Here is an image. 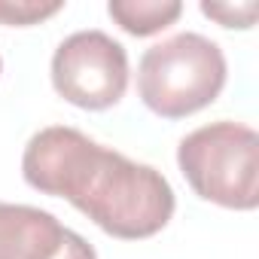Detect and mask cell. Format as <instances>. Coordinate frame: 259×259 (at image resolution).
I'll use <instances>...</instances> for the list:
<instances>
[{
    "mask_svg": "<svg viewBox=\"0 0 259 259\" xmlns=\"http://www.w3.org/2000/svg\"><path fill=\"white\" fill-rule=\"evenodd\" d=\"M22 177L43 195L67 198L101 232L119 241L159 235L177 207L162 171L132 162L70 125L40 128L28 141Z\"/></svg>",
    "mask_w": 259,
    "mask_h": 259,
    "instance_id": "1",
    "label": "cell"
},
{
    "mask_svg": "<svg viewBox=\"0 0 259 259\" xmlns=\"http://www.w3.org/2000/svg\"><path fill=\"white\" fill-rule=\"evenodd\" d=\"M229 64L204 34L183 31L153 43L138 64V95L162 119H186L210 107L226 89Z\"/></svg>",
    "mask_w": 259,
    "mask_h": 259,
    "instance_id": "2",
    "label": "cell"
},
{
    "mask_svg": "<svg viewBox=\"0 0 259 259\" xmlns=\"http://www.w3.org/2000/svg\"><path fill=\"white\" fill-rule=\"evenodd\" d=\"M177 165L192 192L226 210L259 207V135L244 122H210L177 147Z\"/></svg>",
    "mask_w": 259,
    "mask_h": 259,
    "instance_id": "3",
    "label": "cell"
},
{
    "mask_svg": "<svg viewBox=\"0 0 259 259\" xmlns=\"http://www.w3.org/2000/svg\"><path fill=\"white\" fill-rule=\"evenodd\" d=\"M52 89L79 110H110L128 89V52L104 31H76L52 55Z\"/></svg>",
    "mask_w": 259,
    "mask_h": 259,
    "instance_id": "4",
    "label": "cell"
},
{
    "mask_svg": "<svg viewBox=\"0 0 259 259\" xmlns=\"http://www.w3.org/2000/svg\"><path fill=\"white\" fill-rule=\"evenodd\" d=\"M67 226L34 204L0 201V259H52Z\"/></svg>",
    "mask_w": 259,
    "mask_h": 259,
    "instance_id": "5",
    "label": "cell"
},
{
    "mask_svg": "<svg viewBox=\"0 0 259 259\" xmlns=\"http://www.w3.org/2000/svg\"><path fill=\"white\" fill-rule=\"evenodd\" d=\"M110 19L132 37H153L183 16L180 0H110Z\"/></svg>",
    "mask_w": 259,
    "mask_h": 259,
    "instance_id": "6",
    "label": "cell"
},
{
    "mask_svg": "<svg viewBox=\"0 0 259 259\" xmlns=\"http://www.w3.org/2000/svg\"><path fill=\"white\" fill-rule=\"evenodd\" d=\"M61 10H64L61 0H49V4L46 0H0V25L31 28V25L52 19Z\"/></svg>",
    "mask_w": 259,
    "mask_h": 259,
    "instance_id": "7",
    "label": "cell"
},
{
    "mask_svg": "<svg viewBox=\"0 0 259 259\" xmlns=\"http://www.w3.org/2000/svg\"><path fill=\"white\" fill-rule=\"evenodd\" d=\"M201 13L207 19H213L217 25H223V28L247 31V28H253V22L259 16V4H207V0H204Z\"/></svg>",
    "mask_w": 259,
    "mask_h": 259,
    "instance_id": "8",
    "label": "cell"
},
{
    "mask_svg": "<svg viewBox=\"0 0 259 259\" xmlns=\"http://www.w3.org/2000/svg\"><path fill=\"white\" fill-rule=\"evenodd\" d=\"M52 259H98V253H95V247L82 235H76L73 229H67L64 241H61V247H58V253Z\"/></svg>",
    "mask_w": 259,
    "mask_h": 259,
    "instance_id": "9",
    "label": "cell"
},
{
    "mask_svg": "<svg viewBox=\"0 0 259 259\" xmlns=\"http://www.w3.org/2000/svg\"><path fill=\"white\" fill-rule=\"evenodd\" d=\"M0 73H4V61H0Z\"/></svg>",
    "mask_w": 259,
    "mask_h": 259,
    "instance_id": "10",
    "label": "cell"
}]
</instances>
